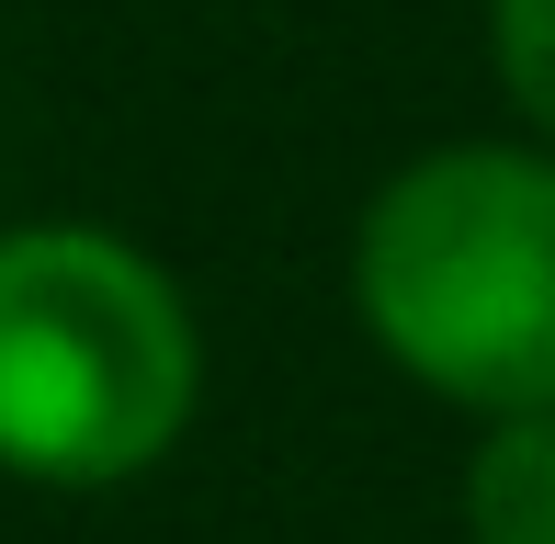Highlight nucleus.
Here are the masks:
<instances>
[{"label":"nucleus","instance_id":"20e7f679","mask_svg":"<svg viewBox=\"0 0 555 544\" xmlns=\"http://www.w3.org/2000/svg\"><path fill=\"white\" fill-rule=\"evenodd\" d=\"M488 46H499L511 103L555 137V0H488Z\"/></svg>","mask_w":555,"mask_h":544},{"label":"nucleus","instance_id":"f03ea898","mask_svg":"<svg viewBox=\"0 0 555 544\" xmlns=\"http://www.w3.org/2000/svg\"><path fill=\"white\" fill-rule=\"evenodd\" d=\"M205 398L193 307L103 228L0 238V465L35 488H125Z\"/></svg>","mask_w":555,"mask_h":544},{"label":"nucleus","instance_id":"f257e3e1","mask_svg":"<svg viewBox=\"0 0 555 544\" xmlns=\"http://www.w3.org/2000/svg\"><path fill=\"white\" fill-rule=\"evenodd\" d=\"M351 307L453 409H555V159L431 147L363 205Z\"/></svg>","mask_w":555,"mask_h":544},{"label":"nucleus","instance_id":"7ed1b4c3","mask_svg":"<svg viewBox=\"0 0 555 544\" xmlns=\"http://www.w3.org/2000/svg\"><path fill=\"white\" fill-rule=\"evenodd\" d=\"M465 533L476 544H555V409H521L465 465Z\"/></svg>","mask_w":555,"mask_h":544}]
</instances>
